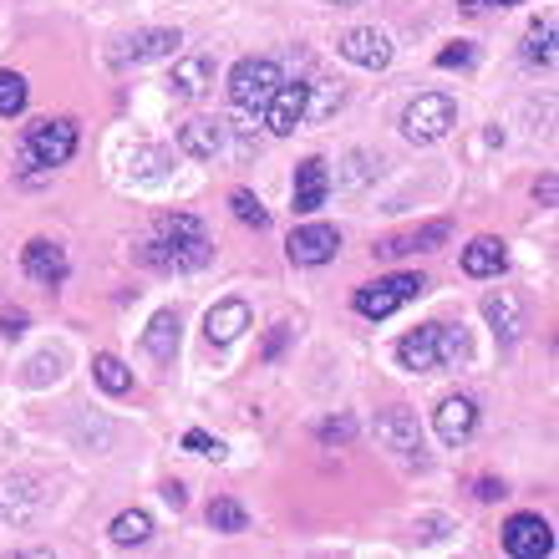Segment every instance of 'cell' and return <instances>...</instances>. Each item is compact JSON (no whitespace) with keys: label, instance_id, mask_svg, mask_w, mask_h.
Listing matches in <instances>:
<instances>
[{"label":"cell","instance_id":"d590c367","mask_svg":"<svg viewBox=\"0 0 559 559\" xmlns=\"http://www.w3.org/2000/svg\"><path fill=\"white\" fill-rule=\"evenodd\" d=\"M473 493H478L484 503H493V499H503V484H499V478H478V484H473Z\"/></svg>","mask_w":559,"mask_h":559},{"label":"cell","instance_id":"74e56055","mask_svg":"<svg viewBox=\"0 0 559 559\" xmlns=\"http://www.w3.org/2000/svg\"><path fill=\"white\" fill-rule=\"evenodd\" d=\"M539 199H545V204H555V199H559V178L555 174L539 178Z\"/></svg>","mask_w":559,"mask_h":559},{"label":"cell","instance_id":"e0dca14e","mask_svg":"<svg viewBox=\"0 0 559 559\" xmlns=\"http://www.w3.org/2000/svg\"><path fill=\"white\" fill-rule=\"evenodd\" d=\"M397 361L407 371H432V367H438V321L407 331V336L397 341Z\"/></svg>","mask_w":559,"mask_h":559},{"label":"cell","instance_id":"ffe728a7","mask_svg":"<svg viewBox=\"0 0 559 559\" xmlns=\"http://www.w3.org/2000/svg\"><path fill=\"white\" fill-rule=\"evenodd\" d=\"M168 87L178 92V97H199V92L214 87V61L209 57H183L174 61V76H168Z\"/></svg>","mask_w":559,"mask_h":559},{"label":"cell","instance_id":"b9f144b4","mask_svg":"<svg viewBox=\"0 0 559 559\" xmlns=\"http://www.w3.org/2000/svg\"><path fill=\"white\" fill-rule=\"evenodd\" d=\"M325 5H361V0H325Z\"/></svg>","mask_w":559,"mask_h":559},{"label":"cell","instance_id":"d6986e66","mask_svg":"<svg viewBox=\"0 0 559 559\" xmlns=\"http://www.w3.org/2000/svg\"><path fill=\"white\" fill-rule=\"evenodd\" d=\"M147 356L158 361V367H168L178 356V310H158L153 321H147V336H143Z\"/></svg>","mask_w":559,"mask_h":559},{"label":"cell","instance_id":"4316f807","mask_svg":"<svg viewBox=\"0 0 559 559\" xmlns=\"http://www.w3.org/2000/svg\"><path fill=\"white\" fill-rule=\"evenodd\" d=\"M229 209H235V219L245 224V229H270L265 204H260L250 189H235V193H229Z\"/></svg>","mask_w":559,"mask_h":559},{"label":"cell","instance_id":"d6a6232c","mask_svg":"<svg viewBox=\"0 0 559 559\" xmlns=\"http://www.w3.org/2000/svg\"><path fill=\"white\" fill-rule=\"evenodd\" d=\"M0 336L5 341L26 336V310H0Z\"/></svg>","mask_w":559,"mask_h":559},{"label":"cell","instance_id":"8fae6325","mask_svg":"<svg viewBox=\"0 0 559 559\" xmlns=\"http://www.w3.org/2000/svg\"><path fill=\"white\" fill-rule=\"evenodd\" d=\"M377 438L402 457L423 453V427H417V413H407V407H386V413L377 417Z\"/></svg>","mask_w":559,"mask_h":559},{"label":"cell","instance_id":"f546056e","mask_svg":"<svg viewBox=\"0 0 559 559\" xmlns=\"http://www.w3.org/2000/svg\"><path fill=\"white\" fill-rule=\"evenodd\" d=\"M183 448H189V453H199V457H214V463L224 457V442L209 438L204 427H189V432H183Z\"/></svg>","mask_w":559,"mask_h":559},{"label":"cell","instance_id":"4fadbf2b","mask_svg":"<svg viewBox=\"0 0 559 559\" xmlns=\"http://www.w3.org/2000/svg\"><path fill=\"white\" fill-rule=\"evenodd\" d=\"M325 193H331V168L325 158H306L295 168V214H316L325 204Z\"/></svg>","mask_w":559,"mask_h":559},{"label":"cell","instance_id":"83f0119b","mask_svg":"<svg viewBox=\"0 0 559 559\" xmlns=\"http://www.w3.org/2000/svg\"><path fill=\"white\" fill-rule=\"evenodd\" d=\"M468 356V331L463 325H438V367H453Z\"/></svg>","mask_w":559,"mask_h":559},{"label":"cell","instance_id":"6da1fadb","mask_svg":"<svg viewBox=\"0 0 559 559\" xmlns=\"http://www.w3.org/2000/svg\"><path fill=\"white\" fill-rule=\"evenodd\" d=\"M138 260L153 265V270H174V275H183V270H204L209 260H214V245H209L204 224L193 219V214H163L158 229H153V239L138 250Z\"/></svg>","mask_w":559,"mask_h":559},{"label":"cell","instance_id":"8d00e7d4","mask_svg":"<svg viewBox=\"0 0 559 559\" xmlns=\"http://www.w3.org/2000/svg\"><path fill=\"white\" fill-rule=\"evenodd\" d=\"M285 341H290V325H275V331H270V341H265V361H275Z\"/></svg>","mask_w":559,"mask_h":559},{"label":"cell","instance_id":"603a6c76","mask_svg":"<svg viewBox=\"0 0 559 559\" xmlns=\"http://www.w3.org/2000/svg\"><path fill=\"white\" fill-rule=\"evenodd\" d=\"M524 61H534V67H555V21H534L530 36H524Z\"/></svg>","mask_w":559,"mask_h":559},{"label":"cell","instance_id":"cb8c5ba5","mask_svg":"<svg viewBox=\"0 0 559 559\" xmlns=\"http://www.w3.org/2000/svg\"><path fill=\"white\" fill-rule=\"evenodd\" d=\"M92 377H97V386H103V392H112V397H122V392H133V371L122 367L118 356H97V361H92Z\"/></svg>","mask_w":559,"mask_h":559},{"label":"cell","instance_id":"30bf717a","mask_svg":"<svg viewBox=\"0 0 559 559\" xmlns=\"http://www.w3.org/2000/svg\"><path fill=\"white\" fill-rule=\"evenodd\" d=\"M21 265H26V275L36 280V285H46V290H57L61 280L72 275L67 250H61V245H51V239H31L26 250H21Z\"/></svg>","mask_w":559,"mask_h":559},{"label":"cell","instance_id":"7a4b0ae2","mask_svg":"<svg viewBox=\"0 0 559 559\" xmlns=\"http://www.w3.org/2000/svg\"><path fill=\"white\" fill-rule=\"evenodd\" d=\"M76 153V122L72 118H41L26 128V143H21V174H36V168H61L72 163Z\"/></svg>","mask_w":559,"mask_h":559},{"label":"cell","instance_id":"ac0fdd59","mask_svg":"<svg viewBox=\"0 0 559 559\" xmlns=\"http://www.w3.org/2000/svg\"><path fill=\"white\" fill-rule=\"evenodd\" d=\"M178 147L189 153V158H214L224 147V122L214 118H189L183 128H178Z\"/></svg>","mask_w":559,"mask_h":559},{"label":"cell","instance_id":"9c48e42d","mask_svg":"<svg viewBox=\"0 0 559 559\" xmlns=\"http://www.w3.org/2000/svg\"><path fill=\"white\" fill-rule=\"evenodd\" d=\"M306 97H310L306 82H280L275 97H270V107H265L270 133H275V138H290L295 128L306 122Z\"/></svg>","mask_w":559,"mask_h":559},{"label":"cell","instance_id":"8992f818","mask_svg":"<svg viewBox=\"0 0 559 559\" xmlns=\"http://www.w3.org/2000/svg\"><path fill=\"white\" fill-rule=\"evenodd\" d=\"M503 549H509L514 559H549L555 534H549V524L539 514H514L509 524H503Z\"/></svg>","mask_w":559,"mask_h":559},{"label":"cell","instance_id":"4dcf8cb0","mask_svg":"<svg viewBox=\"0 0 559 559\" xmlns=\"http://www.w3.org/2000/svg\"><path fill=\"white\" fill-rule=\"evenodd\" d=\"M316 438H321L325 448H336V442L346 448V442L356 438V423H352V417H331V423H321V432H316Z\"/></svg>","mask_w":559,"mask_h":559},{"label":"cell","instance_id":"ba28073f","mask_svg":"<svg viewBox=\"0 0 559 559\" xmlns=\"http://www.w3.org/2000/svg\"><path fill=\"white\" fill-rule=\"evenodd\" d=\"M336 250H341V235L331 224H300L285 239V254H290L295 265H325V260H336Z\"/></svg>","mask_w":559,"mask_h":559},{"label":"cell","instance_id":"1f68e13d","mask_svg":"<svg viewBox=\"0 0 559 559\" xmlns=\"http://www.w3.org/2000/svg\"><path fill=\"white\" fill-rule=\"evenodd\" d=\"M438 245H448V224H442V219L413 235V250H438Z\"/></svg>","mask_w":559,"mask_h":559},{"label":"cell","instance_id":"5bb4252c","mask_svg":"<svg viewBox=\"0 0 559 559\" xmlns=\"http://www.w3.org/2000/svg\"><path fill=\"white\" fill-rule=\"evenodd\" d=\"M245 331H250V306H245V300H219V306L204 316L209 346H229V341H239Z\"/></svg>","mask_w":559,"mask_h":559},{"label":"cell","instance_id":"7c38bea8","mask_svg":"<svg viewBox=\"0 0 559 559\" xmlns=\"http://www.w3.org/2000/svg\"><path fill=\"white\" fill-rule=\"evenodd\" d=\"M174 46H183V36H178L174 26H153V31H138V36H128V41H122V51L112 61H118V67H128V61L174 57Z\"/></svg>","mask_w":559,"mask_h":559},{"label":"cell","instance_id":"ab89813d","mask_svg":"<svg viewBox=\"0 0 559 559\" xmlns=\"http://www.w3.org/2000/svg\"><path fill=\"white\" fill-rule=\"evenodd\" d=\"M463 11H468V15H478V11H488V5H484V0H463Z\"/></svg>","mask_w":559,"mask_h":559},{"label":"cell","instance_id":"e575fe53","mask_svg":"<svg viewBox=\"0 0 559 559\" xmlns=\"http://www.w3.org/2000/svg\"><path fill=\"white\" fill-rule=\"evenodd\" d=\"M468 61H473V46H468V41H453V46H448V51L438 57V67H468Z\"/></svg>","mask_w":559,"mask_h":559},{"label":"cell","instance_id":"f35d334b","mask_svg":"<svg viewBox=\"0 0 559 559\" xmlns=\"http://www.w3.org/2000/svg\"><path fill=\"white\" fill-rule=\"evenodd\" d=\"M163 499L174 503V509H183V503H189V493H183V484H163Z\"/></svg>","mask_w":559,"mask_h":559},{"label":"cell","instance_id":"2e32d148","mask_svg":"<svg viewBox=\"0 0 559 559\" xmlns=\"http://www.w3.org/2000/svg\"><path fill=\"white\" fill-rule=\"evenodd\" d=\"M503 265H509V245L493 239V235H478L468 250H463V275H473V280L503 275Z\"/></svg>","mask_w":559,"mask_h":559},{"label":"cell","instance_id":"7402d4cb","mask_svg":"<svg viewBox=\"0 0 559 559\" xmlns=\"http://www.w3.org/2000/svg\"><path fill=\"white\" fill-rule=\"evenodd\" d=\"M147 534H153V519H147L143 509H122V514L112 519L107 539H112L118 549H133V545H147Z\"/></svg>","mask_w":559,"mask_h":559},{"label":"cell","instance_id":"60d3db41","mask_svg":"<svg viewBox=\"0 0 559 559\" xmlns=\"http://www.w3.org/2000/svg\"><path fill=\"white\" fill-rule=\"evenodd\" d=\"M484 5H524V0H484Z\"/></svg>","mask_w":559,"mask_h":559},{"label":"cell","instance_id":"44dd1931","mask_svg":"<svg viewBox=\"0 0 559 559\" xmlns=\"http://www.w3.org/2000/svg\"><path fill=\"white\" fill-rule=\"evenodd\" d=\"M484 316H488V325H493L503 341H514L519 331H524V306H519V295H509V290L488 295V300H484Z\"/></svg>","mask_w":559,"mask_h":559},{"label":"cell","instance_id":"9a60e30c","mask_svg":"<svg viewBox=\"0 0 559 559\" xmlns=\"http://www.w3.org/2000/svg\"><path fill=\"white\" fill-rule=\"evenodd\" d=\"M473 427H478V407H473V397H442L438 402V438L448 442V448L468 442Z\"/></svg>","mask_w":559,"mask_h":559},{"label":"cell","instance_id":"52a82bcc","mask_svg":"<svg viewBox=\"0 0 559 559\" xmlns=\"http://www.w3.org/2000/svg\"><path fill=\"white\" fill-rule=\"evenodd\" d=\"M336 51L352 61V67L382 72L386 61H392V36H386V31H377V26H356V31H346V36H341Z\"/></svg>","mask_w":559,"mask_h":559},{"label":"cell","instance_id":"3957f363","mask_svg":"<svg viewBox=\"0 0 559 559\" xmlns=\"http://www.w3.org/2000/svg\"><path fill=\"white\" fill-rule=\"evenodd\" d=\"M280 82H285V76H280V67L270 57H245L235 72H229V103H235V112L265 118V107Z\"/></svg>","mask_w":559,"mask_h":559},{"label":"cell","instance_id":"836d02e7","mask_svg":"<svg viewBox=\"0 0 559 559\" xmlns=\"http://www.w3.org/2000/svg\"><path fill=\"white\" fill-rule=\"evenodd\" d=\"M57 367H61V356H36V361H31V386H41L46 377H57Z\"/></svg>","mask_w":559,"mask_h":559},{"label":"cell","instance_id":"5b68a950","mask_svg":"<svg viewBox=\"0 0 559 559\" xmlns=\"http://www.w3.org/2000/svg\"><path fill=\"white\" fill-rule=\"evenodd\" d=\"M423 290H427L423 275H386V280H377V285H361V290L352 295V306H356V316H367V321H382V316H392L397 306L417 300Z\"/></svg>","mask_w":559,"mask_h":559},{"label":"cell","instance_id":"d4e9b609","mask_svg":"<svg viewBox=\"0 0 559 559\" xmlns=\"http://www.w3.org/2000/svg\"><path fill=\"white\" fill-rule=\"evenodd\" d=\"M250 514H245V503L239 499H214L209 503V530L214 534H245Z\"/></svg>","mask_w":559,"mask_h":559},{"label":"cell","instance_id":"277c9868","mask_svg":"<svg viewBox=\"0 0 559 559\" xmlns=\"http://www.w3.org/2000/svg\"><path fill=\"white\" fill-rule=\"evenodd\" d=\"M453 122H457L453 97H442V92H423V97L407 103V112H402V138L417 143V147H427V143H438V138L453 133Z\"/></svg>","mask_w":559,"mask_h":559},{"label":"cell","instance_id":"f1b7e54d","mask_svg":"<svg viewBox=\"0 0 559 559\" xmlns=\"http://www.w3.org/2000/svg\"><path fill=\"white\" fill-rule=\"evenodd\" d=\"M341 107V82L331 87V82H321V87H310V97H306V122H321V118H331Z\"/></svg>","mask_w":559,"mask_h":559},{"label":"cell","instance_id":"484cf974","mask_svg":"<svg viewBox=\"0 0 559 559\" xmlns=\"http://www.w3.org/2000/svg\"><path fill=\"white\" fill-rule=\"evenodd\" d=\"M31 103V87L21 72H0V118H21Z\"/></svg>","mask_w":559,"mask_h":559}]
</instances>
